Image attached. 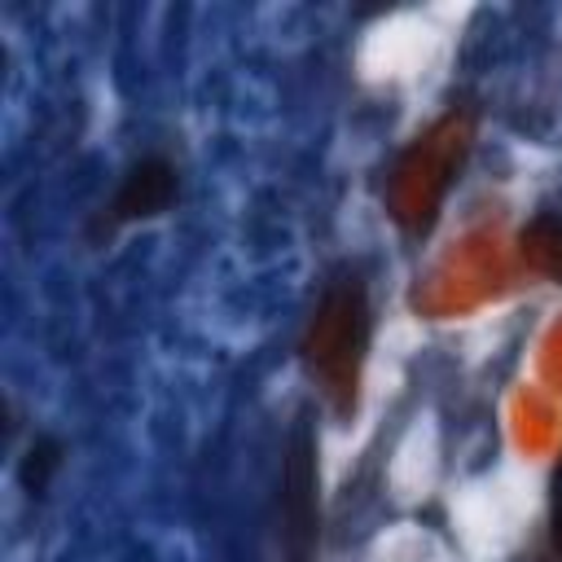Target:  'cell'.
Here are the masks:
<instances>
[{"instance_id": "cell-7", "label": "cell", "mask_w": 562, "mask_h": 562, "mask_svg": "<svg viewBox=\"0 0 562 562\" xmlns=\"http://www.w3.org/2000/svg\"><path fill=\"white\" fill-rule=\"evenodd\" d=\"M549 549L553 562H562V457L553 465V487H549Z\"/></svg>"}, {"instance_id": "cell-4", "label": "cell", "mask_w": 562, "mask_h": 562, "mask_svg": "<svg viewBox=\"0 0 562 562\" xmlns=\"http://www.w3.org/2000/svg\"><path fill=\"white\" fill-rule=\"evenodd\" d=\"M176 193H180V171H176V162H167L162 154H145V158H136V162L123 171V180H119L110 206L101 211V224H97V228L114 233V228H123V224L154 220V215H162V211L176 202Z\"/></svg>"}, {"instance_id": "cell-1", "label": "cell", "mask_w": 562, "mask_h": 562, "mask_svg": "<svg viewBox=\"0 0 562 562\" xmlns=\"http://www.w3.org/2000/svg\"><path fill=\"white\" fill-rule=\"evenodd\" d=\"M369 334H373V312H369V285L356 268H338L307 325L299 338V360L334 417H351L360 404V378H364V356H369Z\"/></svg>"}, {"instance_id": "cell-3", "label": "cell", "mask_w": 562, "mask_h": 562, "mask_svg": "<svg viewBox=\"0 0 562 562\" xmlns=\"http://www.w3.org/2000/svg\"><path fill=\"white\" fill-rule=\"evenodd\" d=\"M277 522H281V562H316L321 540V465H316V435L307 417L294 422L285 461H281V492H277Z\"/></svg>"}, {"instance_id": "cell-6", "label": "cell", "mask_w": 562, "mask_h": 562, "mask_svg": "<svg viewBox=\"0 0 562 562\" xmlns=\"http://www.w3.org/2000/svg\"><path fill=\"white\" fill-rule=\"evenodd\" d=\"M57 465H61V443L48 439V435H40V439L31 443V452L22 457V487H26L31 496H44V487H48V479H53Z\"/></svg>"}, {"instance_id": "cell-5", "label": "cell", "mask_w": 562, "mask_h": 562, "mask_svg": "<svg viewBox=\"0 0 562 562\" xmlns=\"http://www.w3.org/2000/svg\"><path fill=\"white\" fill-rule=\"evenodd\" d=\"M522 259L562 281V224L558 220H536L522 233Z\"/></svg>"}, {"instance_id": "cell-2", "label": "cell", "mask_w": 562, "mask_h": 562, "mask_svg": "<svg viewBox=\"0 0 562 562\" xmlns=\"http://www.w3.org/2000/svg\"><path fill=\"white\" fill-rule=\"evenodd\" d=\"M470 140H474V110L452 105L400 154L391 184H386V206L404 233H413V237L430 233V224L443 206V193L452 189V180L470 154Z\"/></svg>"}]
</instances>
